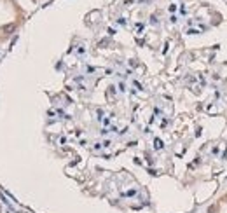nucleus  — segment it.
Here are the masks:
<instances>
[{
	"label": "nucleus",
	"mask_w": 227,
	"mask_h": 213,
	"mask_svg": "<svg viewBox=\"0 0 227 213\" xmlns=\"http://www.w3.org/2000/svg\"><path fill=\"white\" fill-rule=\"evenodd\" d=\"M14 28H16L14 25H7V26H4V30H5V31H12Z\"/></svg>",
	"instance_id": "f03ea898"
},
{
	"label": "nucleus",
	"mask_w": 227,
	"mask_h": 213,
	"mask_svg": "<svg viewBox=\"0 0 227 213\" xmlns=\"http://www.w3.org/2000/svg\"><path fill=\"white\" fill-rule=\"evenodd\" d=\"M206 213H227V191L220 194L213 203L208 206Z\"/></svg>",
	"instance_id": "f257e3e1"
}]
</instances>
